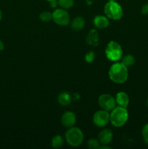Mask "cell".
I'll return each instance as SVG.
<instances>
[{
  "label": "cell",
  "mask_w": 148,
  "mask_h": 149,
  "mask_svg": "<svg viewBox=\"0 0 148 149\" xmlns=\"http://www.w3.org/2000/svg\"><path fill=\"white\" fill-rule=\"evenodd\" d=\"M49 6L53 9H56L57 7L59 5V4H58L57 0H52V1H49Z\"/></svg>",
  "instance_id": "cell-23"
},
{
  "label": "cell",
  "mask_w": 148,
  "mask_h": 149,
  "mask_svg": "<svg viewBox=\"0 0 148 149\" xmlns=\"http://www.w3.org/2000/svg\"><path fill=\"white\" fill-rule=\"evenodd\" d=\"M146 104H147V107H148V98H147V101H146Z\"/></svg>",
  "instance_id": "cell-27"
},
{
  "label": "cell",
  "mask_w": 148,
  "mask_h": 149,
  "mask_svg": "<svg viewBox=\"0 0 148 149\" xmlns=\"http://www.w3.org/2000/svg\"><path fill=\"white\" fill-rule=\"evenodd\" d=\"M87 146L90 149H100L101 146L100 141L96 138H90L87 141Z\"/></svg>",
  "instance_id": "cell-19"
},
{
  "label": "cell",
  "mask_w": 148,
  "mask_h": 149,
  "mask_svg": "<svg viewBox=\"0 0 148 149\" xmlns=\"http://www.w3.org/2000/svg\"><path fill=\"white\" fill-rule=\"evenodd\" d=\"M141 11H142V14H144V15L148 14V3H147V4H144V5L142 6Z\"/></svg>",
  "instance_id": "cell-24"
},
{
  "label": "cell",
  "mask_w": 148,
  "mask_h": 149,
  "mask_svg": "<svg viewBox=\"0 0 148 149\" xmlns=\"http://www.w3.org/2000/svg\"><path fill=\"white\" fill-rule=\"evenodd\" d=\"M121 63L126 67H129L133 65L135 63V58L133 55L127 54V55H123L121 58Z\"/></svg>",
  "instance_id": "cell-16"
},
{
  "label": "cell",
  "mask_w": 148,
  "mask_h": 149,
  "mask_svg": "<svg viewBox=\"0 0 148 149\" xmlns=\"http://www.w3.org/2000/svg\"><path fill=\"white\" fill-rule=\"evenodd\" d=\"M104 12L109 19L113 20H120L123 14V8L115 1H107L104 7Z\"/></svg>",
  "instance_id": "cell-4"
},
{
  "label": "cell",
  "mask_w": 148,
  "mask_h": 149,
  "mask_svg": "<svg viewBox=\"0 0 148 149\" xmlns=\"http://www.w3.org/2000/svg\"><path fill=\"white\" fill-rule=\"evenodd\" d=\"M115 99L116 104L118 106H120V107L123 108H127L129 104V95L126 94L124 92H119L116 94L115 97Z\"/></svg>",
  "instance_id": "cell-13"
},
{
  "label": "cell",
  "mask_w": 148,
  "mask_h": 149,
  "mask_svg": "<svg viewBox=\"0 0 148 149\" xmlns=\"http://www.w3.org/2000/svg\"><path fill=\"white\" fill-rule=\"evenodd\" d=\"M2 18V13H1V10H0V20Z\"/></svg>",
  "instance_id": "cell-26"
},
{
  "label": "cell",
  "mask_w": 148,
  "mask_h": 149,
  "mask_svg": "<svg viewBox=\"0 0 148 149\" xmlns=\"http://www.w3.org/2000/svg\"><path fill=\"white\" fill-rule=\"evenodd\" d=\"M46 1H52V0H46Z\"/></svg>",
  "instance_id": "cell-28"
},
{
  "label": "cell",
  "mask_w": 148,
  "mask_h": 149,
  "mask_svg": "<svg viewBox=\"0 0 148 149\" xmlns=\"http://www.w3.org/2000/svg\"><path fill=\"white\" fill-rule=\"evenodd\" d=\"M84 59H85L86 62L89 63H92L94 61V59H95V54H94V52L93 51H89L85 55Z\"/></svg>",
  "instance_id": "cell-22"
},
{
  "label": "cell",
  "mask_w": 148,
  "mask_h": 149,
  "mask_svg": "<svg viewBox=\"0 0 148 149\" xmlns=\"http://www.w3.org/2000/svg\"><path fill=\"white\" fill-rule=\"evenodd\" d=\"M105 55L108 60L117 62L123 56V49L119 43L115 41H110L105 47Z\"/></svg>",
  "instance_id": "cell-5"
},
{
  "label": "cell",
  "mask_w": 148,
  "mask_h": 149,
  "mask_svg": "<svg viewBox=\"0 0 148 149\" xmlns=\"http://www.w3.org/2000/svg\"><path fill=\"white\" fill-rule=\"evenodd\" d=\"M108 1H115V0H108Z\"/></svg>",
  "instance_id": "cell-29"
},
{
  "label": "cell",
  "mask_w": 148,
  "mask_h": 149,
  "mask_svg": "<svg viewBox=\"0 0 148 149\" xmlns=\"http://www.w3.org/2000/svg\"><path fill=\"white\" fill-rule=\"evenodd\" d=\"M113 138V132L110 129H103L100 131L98 135V140L100 143L102 144H109Z\"/></svg>",
  "instance_id": "cell-10"
},
{
  "label": "cell",
  "mask_w": 148,
  "mask_h": 149,
  "mask_svg": "<svg viewBox=\"0 0 148 149\" xmlns=\"http://www.w3.org/2000/svg\"><path fill=\"white\" fill-rule=\"evenodd\" d=\"M52 20L59 26H67L70 23V15L63 8L55 9L52 13Z\"/></svg>",
  "instance_id": "cell-6"
},
{
  "label": "cell",
  "mask_w": 148,
  "mask_h": 149,
  "mask_svg": "<svg viewBox=\"0 0 148 149\" xmlns=\"http://www.w3.org/2000/svg\"><path fill=\"white\" fill-rule=\"evenodd\" d=\"M99 33L96 29H91L86 38V42L90 46L96 47L99 45Z\"/></svg>",
  "instance_id": "cell-12"
},
{
  "label": "cell",
  "mask_w": 148,
  "mask_h": 149,
  "mask_svg": "<svg viewBox=\"0 0 148 149\" xmlns=\"http://www.w3.org/2000/svg\"><path fill=\"white\" fill-rule=\"evenodd\" d=\"M71 100H72L71 95L67 92H62V93H59L57 97V101L61 106H68V105L71 104Z\"/></svg>",
  "instance_id": "cell-15"
},
{
  "label": "cell",
  "mask_w": 148,
  "mask_h": 149,
  "mask_svg": "<svg viewBox=\"0 0 148 149\" xmlns=\"http://www.w3.org/2000/svg\"><path fill=\"white\" fill-rule=\"evenodd\" d=\"M93 122L98 127H104L110 122V113L105 110H99L93 116Z\"/></svg>",
  "instance_id": "cell-8"
},
{
  "label": "cell",
  "mask_w": 148,
  "mask_h": 149,
  "mask_svg": "<svg viewBox=\"0 0 148 149\" xmlns=\"http://www.w3.org/2000/svg\"><path fill=\"white\" fill-rule=\"evenodd\" d=\"M39 18L43 22H49L52 20V13L49 11H44L39 15Z\"/></svg>",
  "instance_id": "cell-20"
},
{
  "label": "cell",
  "mask_w": 148,
  "mask_h": 149,
  "mask_svg": "<svg viewBox=\"0 0 148 149\" xmlns=\"http://www.w3.org/2000/svg\"><path fill=\"white\" fill-rule=\"evenodd\" d=\"M85 23L86 21L84 17L78 16L73 19V20L71 21V29L75 31H79L84 29Z\"/></svg>",
  "instance_id": "cell-14"
},
{
  "label": "cell",
  "mask_w": 148,
  "mask_h": 149,
  "mask_svg": "<svg viewBox=\"0 0 148 149\" xmlns=\"http://www.w3.org/2000/svg\"><path fill=\"white\" fill-rule=\"evenodd\" d=\"M64 143V140L62 137L59 135H57L53 137L51 141V144L52 146L54 148H59L62 146Z\"/></svg>",
  "instance_id": "cell-17"
},
{
  "label": "cell",
  "mask_w": 148,
  "mask_h": 149,
  "mask_svg": "<svg viewBox=\"0 0 148 149\" xmlns=\"http://www.w3.org/2000/svg\"><path fill=\"white\" fill-rule=\"evenodd\" d=\"M110 80L115 84H123L129 77L128 67L121 62H115L110 66L108 71Z\"/></svg>",
  "instance_id": "cell-1"
},
{
  "label": "cell",
  "mask_w": 148,
  "mask_h": 149,
  "mask_svg": "<svg viewBox=\"0 0 148 149\" xmlns=\"http://www.w3.org/2000/svg\"><path fill=\"white\" fill-rule=\"evenodd\" d=\"M129 119V112L126 108L116 106L110 111V122L115 127L123 126Z\"/></svg>",
  "instance_id": "cell-2"
},
{
  "label": "cell",
  "mask_w": 148,
  "mask_h": 149,
  "mask_svg": "<svg viewBox=\"0 0 148 149\" xmlns=\"http://www.w3.org/2000/svg\"><path fill=\"white\" fill-rule=\"evenodd\" d=\"M58 4L61 8L68 10L74 5V0H57Z\"/></svg>",
  "instance_id": "cell-18"
},
{
  "label": "cell",
  "mask_w": 148,
  "mask_h": 149,
  "mask_svg": "<svg viewBox=\"0 0 148 149\" xmlns=\"http://www.w3.org/2000/svg\"><path fill=\"white\" fill-rule=\"evenodd\" d=\"M76 122V116L72 111H65L61 116V123L65 127H71Z\"/></svg>",
  "instance_id": "cell-9"
},
{
  "label": "cell",
  "mask_w": 148,
  "mask_h": 149,
  "mask_svg": "<svg viewBox=\"0 0 148 149\" xmlns=\"http://www.w3.org/2000/svg\"><path fill=\"white\" fill-rule=\"evenodd\" d=\"M4 43H3L2 41H1V39H0V52L3 50V49H4Z\"/></svg>",
  "instance_id": "cell-25"
},
{
  "label": "cell",
  "mask_w": 148,
  "mask_h": 149,
  "mask_svg": "<svg viewBox=\"0 0 148 149\" xmlns=\"http://www.w3.org/2000/svg\"><path fill=\"white\" fill-rule=\"evenodd\" d=\"M93 23L97 29H104L108 27L110 22H109V18L107 16L100 15H97L96 17H94Z\"/></svg>",
  "instance_id": "cell-11"
},
{
  "label": "cell",
  "mask_w": 148,
  "mask_h": 149,
  "mask_svg": "<svg viewBox=\"0 0 148 149\" xmlns=\"http://www.w3.org/2000/svg\"><path fill=\"white\" fill-rule=\"evenodd\" d=\"M65 138L68 145L72 147H78L84 141V134L79 128L73 126L68 128L66 131Z\"/></svg>",
  "instance_id": "cell-3"
},
{
  "label": "cell",
  "mask_w": 148,
  "mask_h": 149,
  "mask_svg": "<svg viewBox=\"0 0 148 149\" xmlns=\"http://www.w3.org/2000/svg\"><path fill=\"white\" fill-rule=\"evenodd\" d=\"M142 135L145 143L148 145V123L144 125V127H142Z\"/></svg>",
  "instance_id": "cell-21"
},
{
  "label": "cell",
  "mask_w": 148,
  "mask_h": 149,
  "mask_svg": "<svg viewBox=\"0 0 148 149\" xmlns=\"http://www.w3.org/2000/svg\"><path fill=\"white\" fill-rule=\"evenodd\" d=\"M98 104L103 110L110 112L116 107L115 99L113 96L109 94H102L98 98Z\"/></svg>",
  "instance_id": "cell-7"
}]
</instances>
